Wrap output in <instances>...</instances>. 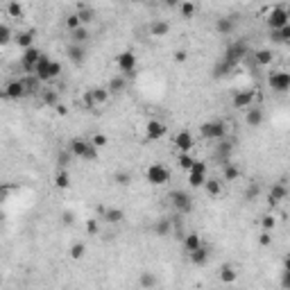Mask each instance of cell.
Returning a JSON list of instances; mask_svg holds the SVG:
<instances>
[{
	"instance_id": "9a60e30c",
	"label": "cell",
	"mask_w": 290,
	"mask_h": 290,
	"mask_svg": "<svg viewBox=\"0 0 290 290\" xmlns=\"http://www.w3.org/2000/svg\"><path fill=\"white\" fill-rule=\"evenodd\" d=\"M286 197H288V188H286V184L284 182L272 184V188H270V193H267V204H270V207H277V204H281Z\"/></svg>"
},
{
	"instance_id": "94428289",
	"label": "cell",
	"mask_w": 290,
	"mask_h": 290,
	"mask_svg": "<svg viewBox=\"0 0 290 290\" xmlns=\"http://www.w3.org/2000/svg\"><path fill=\"white\" fill-rule=\"evenodd\" d=\"M5 197H7V188H5V186H2V184H0V204L5 202Z\"/></svg>"
},
{
	"instance_id": "5bb4252c",
	"label": "cell",
	"mask_w": 290,
	"mask_h": 290,
	"mask_svg": "<svg viewBox=\"0 0 290 290\" xmlns=\"http://www.w3.org/2000/svg\"><path fill=\"white\" fill-rule=\"evenodd\" d=\"M254 98H256L254 91H236L234 98H231V105H234V109H243L245 111V109L254 105Z\"/></svg>"
},
{
	"instance_id": "5b68a950",
	"label": "cell",
	"mask_w": 290,
	"mask_h": 290,
	"mask_svg": "<svg viewBox=\"0 0 290 290\" xmlns=\"http://www.w3.org/2000/svg\"><path fill=\"white\" fill-rule=\"evenodd\" d=\"M168 200H170L172 209H175L179 215H188L190 211H193V197H190V193H186V190H172L170 195H168Z\"/></svg>"
},
{
	"instance_id": "f1b7e54d",
	"label": "cell",
	"mask_w": 290,
	"mask_h": 290,
	"mask_svg": "<svg viewBox=\"0 0 290 290\" xmlns=\"http://www.w3.org/2000/svg\"><path fill=\"white\" fill-rule=\"evenodd\" d=\"M270 39H272V43L286 46L290 41V23L284 25V27H279V30H270Z\"/></svg>"
},
{
	"instance_id": "277c9868",
	"label": "cell",
	"mask_w": 290,
	"mask_h": 290,
	"mask_svg": "<svg viewBox=\"0 0 290 290\" xmlns=\"http://www.w3.org/2000/svg\"><path fill=\"white\" fill-rule=\"evenodd\" d=\"M249 54V46H247V41H243V39H238V41H231L229 46H227V50H225V57L222 59L227 61V64H231L234 68H236L240 61L245 59Z\"/></svg>"
},
{
	"instance_id": "e0dca14e",
	"label": "cell",
	"mask_w": 290,
	"mask_h": 290,
	"mask_svg": "<svg viewBox=\"0 0 290 290\" xmlns=\"http://www.w3.org/2000/svg\"><path fill=\"white\" fill-rule=\"evenodd\" d=\"M50 61L53 59H48L46 54H41L39 61H36L32 75H36V79H41V82H53V77H50Z\"/></svg>"
},
{
	"instance_id": "be15d7a7",
	"label": "cell",
	"mask_w": 290,
	"mask_h": 290,
	"mask_svg": "<svg viewBox=\"0 0 290 290\" xmlns=\"http://www.w3.org/2000/svg\"><path fill=\"white\" fill-rule=\"evenodd\" d=\"M134 2H141V0H134Z\"/></svg>"
},
{
	"instance_id": "9f6ffc18",
	"label": "cell",
	"mask_w": 290,
	"mask_h": 290,
	"mask_svg": "<svg viewBox=\"0 0 290 290\" xmlns=\"http://www.w3.org/2000/svg\"><path fill=\"white\" fill-rule=\"evenodd\" d=\"M186 59H188V53H186V50H177V53H175V61H177V64H184Z\"/></svg>"
},
{
	"instance_id": "4dcf8cb0",
	"label": "cell",
	"mask_w": 290,
	"mask_h": 290,
	"mask_svg": "<svg viewBox=\"0 0 290 290\" xmlns=\"http://www.w3.org/2000/svg\"><path fill=\"white\" fill-rule=\"evenodd\" d=\"M238 177H240V168L236 163H231V161L222 163V182H236Z\"/></svg>"
},
{
	"instance_id": "bcb514c9",
	"label": "cell",
	"mask_w": 290,
	"mask_h": 290,
	"mask_svg": "<svg viewBox=\"0 0 290 290\" xmlns=\"http://www.w3.org/2000/svg\"><path fill=\"white\" fill-rule=\"evenodd\" d=\"M14 39V32H12V27L9 25H5V23H0V48L2 46H7V43Z\"/></svg>"
},
{
	"instance_id": "91938a15",
	"label": "cell",
	"mask_w": 290,
	"mask_h": 290,
	"mask_svg": "<svg viewBox=\"0 0 290 290\" xmlns=\"http://www.w3.org/2000/svg\"><path fill=\"white\" fill-rule=\"evenodd\" d=\"M54 109H57V113H59V116H66V113H68V109H66L64 105H61V102H59V105H57Z\"/></svg>"
},
{
	"instance_id": "4316f807",
	"label": "cell",
	"mask_w": 290,
	"mask_h": 290,
	"mask_svg": "<svg viewBox=\"0 0 290 290\" xmlns=\"http://www.w3.org/2000/svg\"><path fill=\"white\" fill-rule=\"evenodd\" d=\"M220 281H222V284H236V279H238V272H236V267L231 265V263H225V265L220 267Z\"/></svg>"
},
{
	"instance_id": "11a10c76",
	"label": "cell",
	"mask_w": 290,
	"mask_h": 290,
	"mask_svg": "<svg viewBox=\"0 0 290 290\" xmlns=\"http://www.w3.org/2000/svg\"><path fill=\"white\" fill-rule=\"evenodd\" d=\"M61 75V64L59 61H50V77H53V79H57V77Z\"/></svg>"
},
{
	"instance_id": "83f0119b",
	"label": "cell",
	"mask_w": 290,
	"mask_h": 290,
	"mask_svg": "<svg viewBox=\"0 0 290 290\" xmlns=\"http://www.w3.org/2000/svg\"><path fill=\"white\" fill-rule=\"evenodd\" d=\"M254 61L259 66H272L274 61V54L270 48H259V50H254Z\"/></svg>"
},
{
	"instance_id": "8fae6325",
	"label": "cell",
	"mask_w": 290,
	"mask_h": 290,
	"mask_svg": "<svg viewBox=\"0 0 290 290\" xmlns=\"http://www.w3.org/2000/svg\"><path fill=\"white\" fill-rule=\"evenodd\" d=\"M2 98H7V100H23V98H27V93H25V82L23 77L21 79H12V82L7 84L5 89H2Z\"/></svg>"
},
{
	"instance_id": "8d00e7d4",
	"label": "cell",
	"mask_w": 290,
	"mask_h": 290,
	"mask_svg": "<svg viewBox=\"0 0 290 290\" xmlns=\"http://www.w3.org/2000/svg\"><path fill=\"white\" fill-rule=\"evenodd\" d=\"M234 71H236L234 66L227 64L225 59H220L218 64H215V68H213V77H215V79H222V77H227L229 73H234Z\"/></svg>"
},
{
	"instance_id": "30bf717a",
	"label": "cell",
	"mask_w": 290,
	"mask_h": 290,
	"mask_svg": "<svg viewBox=\"0 0 290 290\" xmlns=\"http://www.w3.org/2000/svg\"><path fill=\"white\" fill-rule=\"evenodd\" d=\"M168 134V125L159 118H150L145 123V138L148 141H161Z\"/></svg>"
},
{
	"instance_id": "7dc6e473",
	"label": "cell",
	"mask_w": 290,
	"mask_h": 290,
	"mask_svg": "<svg viewBox=\"0 0 290 290\" xmlns=\"http://www.w3.org/2000/svg\"><path fill=\"white\" fill-rule=\"evenodd\" d=\"M113 182L118 184V186H130V184H132V175L127 170H118V172H113Z\"/></svg>"
},
{
	"instance_id": "ee69618b",
	"label": "cell",
	"mask_w": 290,
	"mask_h": 290,
	"mask_svg": "<svg viewBox=\"0 0 290 290\" xmlns=\"http://www.w3.org/2000/svg\"><path fill=\"white\" fill-rule=\"evenodd\" d=\"M193 157H190V152H179V157H177V166L182 168V170H186L188 172L190 170V166H193Z\"/></svg>"
},
{
	"instance_id": "f6af8a7d",
	"label": "cell",
	"mask_w": 290,
	"mask_h": 290,
	"mask_svg": "<svg viewBox=\"0 0 290 290\" xmlns=\"http://www.w3.org/2000/svg\"><path fill=\"white\" fill-rule=\"evenodd\" d=\"M7 14L12 18H23V5L18 2V0H9V5H7Z\"/></svg>"
},
{
	"instance_id": "8992f818",
	"label": "cell",
	"mask_w": 290,
	"mask_h": 290,
	"mask_svg": "<svg viewBox=\"0 0 290 290\" xmlns=\"http://www.w3.org/2000/svg\"><path fill=\"white\" fill-rule=\"evenodd\" d=\"M209 177V166L204 163V161H193V166H190L188 170V186L190 188H202L204 186V182H207Z\"/></svg>"
},
{
	"instance_id": "6da1fadb",
	"label": "cell",
	"mask_w": 290,
	"mask_h": 290,
	"mask_svg": "<svg viewBox=\"0 0 290 290\" xmlns=\"http://www.w3.org/2000/svg\"><path fill=\"white\" fill-rule=\"evenodd\" d=\"M66 150H68L75 159H82V161H95L98 159V148L91 145V141H86V138H79V136L71 138Z\"/></svg>"
},
{
	"instance_id": "f5cc1de1",
	"label": "cell",
	"mask_w": 290,
	"mask_h": 290,
	"mask_svg": "<svg viewBox=\"0 0 290 290\" xmlns=\"http://www.w3.org/2000/svg\"><path fill=\"white\" fill-rule=\"evenodd\" d=\"M86 231H89L91 236H98V234H100V225H98V220H95V218L86 220Z\"/></svg>"
},
{
	"instance_id": "3957f363",
	"label": "cell",
	"mask_w": 290,
	"mask_h": 290,
	"mask_svg": "<svg viewBox=\"0 0 290 290\" xmlns=\"http://www.w3.org/2000/svg\"><path fill=\"white\" fill-rule=\"evenodd\" d=\"M170 170H168L163 163H159V161H154V163H150L148 170H145V182L150 184V186H166L168 182H170Z\"/></svg>"
},
{
	"instance_id": "ab89813d",
	"label": "cell",
	"mask_w": 290,
	"mask_h": 290,
	"mask_svg": "<svg viewBox=\"0 0 290 290\" xmlns=\"http://www.w3.org/2000/svg\"><path fill=\"white\" fill-rule=\"evenodd\" d=\"M177 7H179V12H182V18H186V21H190V18L195 16V5L190 0H182Z\"/></svg>"
},
{
	"instance_id": "d6986e66",
	"label": "cell",
	"mask_w": 290,
	"mask_h": 290,
	"mask_svg": "<svg viewBox=\"0 0 290 290\" xmlns=\"http://www.w3.org/2000/svg\"><path fill=\"white\" fill-rule=\"evenodd\" d=\"M66 54H68V59L75 66H82L86 61V48L82 43H71V46L66 48Z\"/></svg>"
},
{
	"instance_id": "ac0fdd59",
	"label": "cell",
	"mask_w": 290,
	"mask_h": 290,
	"mask_svg": "<svg viewBox=\"0 0 290 290\" xmlns=\"http://www.w3.org/2000/svg\"><path fill=\"white\" fill-rule=\"evenodd\" d=\"M231 152H234V143L222 138V141H218V148H215L213 157H215V161H218L220 166H222V163L231 161Z\"/></svg>"
},
{
	"instance_id": "db71d44e",
	"label": "cell",
	"mask_w": 290,
	"mask_h": 290,
	"mask_svg": "<svg viewBox=\"0 0 290 290\" xmlns=\"http://www.w3.org/2000/svg\"><path fill=\"white\" fill-rule=\"evenodd\" d=\"M259 243H261V247H270V245H272V231H263L259 238Z\"/></svg>"
},
{
	"instance_id": "f546056e",
	"label": "cell",
	"mask_w": 290,
	"mask_h": 290,
	"mask_svg": "<svg viewBox=\"0 0 290 290\" xmlns=\"http://www.w3.org/2000/svg\"><path fill=\"white\" fill-rule=\"evenodd\" d=\"M23 82H25V93L27 95H36V93H41V79H36V75H32V73H27V77H23Z\"/></svg>"
},
{
	"instance_id": "603a6c76",
	"label": "cell",
	"mask_w": 290,
	"mask_h": 290,
	"mask_svg": "<svg viewBox=\"0 0 290 290\" xmlns=\"http://www.w3.org/2000/svg\"><path fill=\"white\" fill-rule=\"evenodd\" d=\"M102 218L107 225H120L125 220V211L118 207H109V209H102Z\"/></svg>"
},
{
	"instance_id": "7c38bea8",
	"label": "cell",
	"mask_w": 290,
	"mask_h": 290,
	"mask_svg": "<svg viewBox=\"0 0 290 290\" xmlns=\"http://www.w3.org/2000/svg\"><path fill=\"white\" fill-rule=\"evenodd\" d=\"M41 50L36 46H30V48H25L23 54H21V68H23L25 73H34V66L36 61H39V57H41Z\"/></svg>"
},
{
	"instance_id": "7bdbcfd3",
	"label": "cell",
	"mask_w": 290,
	"mask_h": 290,
	"mask_svg": "<svg viewBox=\"0 0 290 290\" xmlns=\"http://www.w3.org/2000/svg\"><path fill=\"white\" fill-rule=\"evenodd\" d=\"M73 157L68 150H61L59 154H57V168H71V163H73Z\"/></svg>"
},
{
	"instance_id": "74e56055",
	"label": "cell",
	"mask_w": 290,
	"mask_h": 290,
	"mask_svg": "<svg viewBox=\"0 0 290 290\" xmlns=\"http://www.w3.org/2000/svg\"><path fill=\"white\" fill-rule=\"evenodd\" d=\"M91 93H93V98H95V105H107L109 98H111L107 86H95V89H91Z\"/></svg>"
},
{
	"instance_id": "7a4b0ae2",
	"label": "cell",
	"mask_w": 290,
	"mask_h": 290,
	"mask_svg": "<svg viewBox=\"0 0 290 290\" xmlns=\"http://www.w3.org/2000/svg\"><path fill=\"white\" fill-rule=\"evenodd\" d=\"M200 136L204 141H222L227 136V123L225 120H207L204 125H200Z\"/></svg>"
},
{
	"instance_id": "e7e4bbea",
	"label": "cell",
	"mask_w": 290,
	"mask_h": 290,
	"mask_svg": "<svg viewBox=\"0 0 290 290\" xmlns=\"http://www.w3.org/2000/svg\"><path fill=\"white\" fill-rule=\"evenodd\" d=\"M0 220H2V215H0Z\"/></svg>"
},
{
	"instance_id": "4fadbf2b",
	"label": "cell",
	"mask_w": 290,
	"mask_h": 290,
	"mask_svg": "<svg viewBox=\"0 0 290 290\" xmlns=\"http://www.w3.org/2000/svg\"><path fill=\"white\" fill-rule=\"evenodd\" d=\"M175 148H177V152H190V150L195 148V138H193V134H190L188 130H182L175 134Z\"/></svg>"
},
{
	"instance_id": "836d02e7",
	"label": "cell",
	"mask_w": 290,
	"mask_h": 290,
	"mask_svg": "<svg viewBox=\"0 0 290 290\" xmlns=\"http://www.w3.org/2000/svg\"><path fill=\"white\" fill-rule=\"evenodd\" d=\"M91 39V32L86 25H79V27H75V30H71V43H86Z\"/></svg>"
},
{
	"instance_id": "b9f144b4",
	"label": "cell",
	"mask_w": 290,
	"mask_h": 290,
	"mask_svg": "<svg viewBox=\"0 0 290 290\" xmlns=\"http://www.w3.org/2000/svg\"><path fill=\"white\" fill-rule=\"evenodd\" d=\"M68 254H71L73 261L84 259V254H86V245H84V243H73L71 249H68Z\"/></svg>"
},
{
	"instance_id": "6f0895ef",
	"label": "cell",
	"mask_w": 290,
	"mask_h": 290,
	"mask_svg": "<svg viewBox=\"0 0 290 290\" xmlns=\"http://www.w3.org/2000/svg\"><path fill=\"white\" fill-rule=\"evenodd\" d=\"M256 195H259V186L254 184V186H249L247 188V200H252V197H256Z\"/></svg>"
},
{
	"instance_id": "d4e9b609",
	"label": "cell",
	"mask_w": 290,
	"mask_h": 290,
	"mask_svg": "<svg viewBox=\"0 0 290 290\" xmlns=\"http://www.w3.org/2000/svg\"><path fill=\"white\" fill-rule=\"evenodd\" d=\"M152 231H154V236H159V238L170 236L172 234V218H159L157 222H154Z\"/></svg>"
},
{
	"instance_id": "ba28073f",
	"label": "cell",
	"mask_w": 290,
	"mask_h": 290,
	"mask_svg": "<svg viewBox=\"0 0 290 290\" xmlns=\"http://www.w3.org/2000/svg\"><path fill=\"white\" fill-rule=\"evenodd\" d=\"M116 66H118V71L123 73L125 77H136V54L132 53V50H125L116 57Z\"/></svg>"
},
{
	"instance_id": "e575fe53",
	"label": "cell",
	"mask_w": 290,
	"mask_h": 290,
	"mask_svg": "<svg viewBox=\"0 0 290 290\" xmlns=\"http://www.w3.org/2000/svg\"><path fill=\"white\" fill-rule=\"evenodd\" d=\"M202 188L207 190L209 197H220V195H222V182H220V179H209L207 177V182H204Z\"/></svg>"
},
{
	"instance_id": "d590c367",
	"label": "cell",
	"mask_w": 290,
	"mask_h": 290,
	"mask_svg": "<svg viewBox=\"0 0 290 290\" xmlns=\"http://www.w3.org/2000/svg\"><path fill=\"white\" fill-rule=\"evenodd\" d=\"M41 100H43V105H48V107H57L59 105V93L54 89H43L41 91Z\"/></svg>"
},
{
	"instance_id": "ffe728a7",
	"label": "cell",
	"mask_w": 290,
	"mask_h": 290,
	"mask_svg": "<svg viewBox=\"0 0 290 290\" xmlns=\"http://www.w3.org/2000/svg\"><path fill=\"white\" fill-rule=\"evenodd\" d=\"M245 123H247V127H261L263 125V120H265V113H263V109L261 107H252L249 109H245Z\"/></svg>"
},
{
	"instance_id": "816d5d0a",
	"label": "cell",
	"mask_w": 290,
	"mask_h": 290,
	"mask_svg": "<svg viewBox=\"0 0 290 290\" xmlns=\"http://www.w3.org/2000/svg\"><path fill=\"white\" fill-rule=\"evenodd\" d=\"M82 102H84V107H86V109H93V107H98V105H95V98H93V93H91V89H89V91H84V95H82Z\"/></svg>"
},
{
	"instance_id": "7402d4cb",
	"label": "cell",
	"mask_w": 290,
	"mask_h": 290,
	"mask_svg": "<svg viewBox=\"0 0 290 290\" xmlns=\"http://www.w3.org/2000/svg\"><path fill=\"white\" fill-rule=\"evenodd\" d=\"M34 30H18V32H14V39L12 41L16 43L18 48H30V46H34Z\"/></svg>"
},
{
	"instance_id": "484cf974",
	"label": "cell",
	"mask_w": 290,
	"mask_h": 290,
	"mask_svg": "<svg viewBox=\"0 0 290 290\" xmlns=\"http://www.w3.org/2000/svg\"><path fill=\"white\" fill-rule=\"evenodd\" d=\"M107 89H109V93H111V95H120L125 89H127V77H125V75L111 77L109 84H107Z\"/></svg>"
},
{
	"instance_id": "681fc988",
	"label": "cell",
	"mask_w": 290,
	"mask_h": 290,
	"mask_svg": "<svg viewBox=\"0 0 290 290\" xmlns=\"http://www.w3.org/2000/svg\"><path fill=\"white\" fill-rule=\"evenodd\" d=\"M79 25H82V21H79L77 12H75V14H68V16H66V27H68V32L75 30V27H79Z\"/></svg>"
},
{
	"instance_id": "2e32d148",
	"label": "cell",
	"mask_w": 290,
	"mask_h": 290,
	"mask_svg": "<svg viewBox=\"0 0 290 290\" xmlns=\"http://www.w3.org/2000/svg\"><path fill=\"white\" fill-rule=\"evenodd\" d=\"M236 23H238V16H220L215 21V32L222 36H229L236 30Z\"/></svg>"
},
{
	"instance_id": "d6a6232c",
	"label": "cell",
	"mask_w": 290,
	"mask_h": 290,
	"mask_svg": "<svg viewBox=\"0 0 290 290\" xmlns=\"http://www.w3.org/2000/svg\"><path fill=\"white\" fill-rule=\"evenodd\" d=\"M202 245V238H200V234H186V236L182 238V247H184V252L186 254H190L193 249H197Z\"/></svg>"
},
{
	"instance_id": "1f68e13d",
	"label": "cell",
	"mask_w": 290,
	"mask_h": 290,
	"mask_svg": "<svg viewBox=\"0 0 290 290\" xmlns=\"http://www.w3.org/2000/svg\"><path fill=\"white\" fill-rule=\"evenodd\" d=\"M168 32H170V23L168 21H154V23H150V36H154V39H161Z\"/></svg>"
},
{
	"instance_id": "52a82bcc",
	"label": "cell",
	"mask_w": 290,
	"mask_h": 290,
	"mask_svg": "<svg viewBox=\"0 0 290 290\" xmlns=\"http://www.w3.org/2000/svg\"><path fill=\"white\" fill-rule=\"evenodd\" d=\"M265 23H267V27H270V30H279V27L288 25V23H290V14H288V9H286L284 5L272 7V9L267 12Z\"/></svg>"
},
{
	"instance_id": "6125c7cd",
	"label": "cell",
	"mask_w": 290,
	"mask_h": 290,
	"mask_svg": "<svg viewBox=\"0 0 290 290\" xmlns=\"http://www.w3.org/2000/svg\"><path fill=\"white\" fill-rule=\"evenodd\" d=\"M163 5H166V7H177L179 0H163Z\"/></svg>"
},
{
	"instance_id": "9c48e42d",
	"label": "cell",
	"mask_w": 290,
	"mask_h": 290,
	"mask_svg": "<svg viewBox=\"0 0 290 290\" xmlns=\"http://www.w3.org/2000/svg\"><path fill=\"white\" fill-rule=\"evenodd\" d=\"M267 84H270V89L277 91V93H288L290 89V75L286 71H272L267 75Z\"/></svg>"
},
{
	"instance_id": "f35d334b",
	"label": "cell",
	"mask_w": 290,
	"mask_h": 290,
	"mask_svg": "<svg viewBox=\"0 0 290 290\" xmlns=\"http://www.w3.org/2000/svg\"><path fill=\"white\" fill-rule=\"evenodd\" d=\"M138 286H143V288H157V286H159V279H157L154 272H141Z\"/></svg>"
},
{
	"instance_id": "60d3db41",
	"label": "cell",
	"mask_w": 290,
	"mask_h": 290,
	"mask_svg": "<svg viewBox=\"0 0 290 290\" xmlns=\"http://www.w3.org/2000/svg\"><path fill=\"white\" fill-rule=\"evenodd\" d=\"M77 16H79V21H82V25H89L95 21V9L93 7H82L79 12H77Z\"/></svg>"
},
{
	"instance_id": "c3c4849f",
	"label": "cell",
	"mask_w": 290,
	"mask_h": 290,
	"mask_svg": "<svg viewBox=\"0 0 290 290\" xmlns=\"http://www.w3.org/2000/svg\"><path fill=\"white\" fill-rule=\"evenodd\" d=\"M91 145H95V148H107L109 145V136H105V134H93L91 136Z\"/></svg>"
},
{
	"instance_id": "cb8c5ba5",
	"label": "cell",
	"mask_w": 290,
	"mask_h": 290,
	"mask_svg": "<svg viewBox=\"0 0 290 290\" xmlns=\"http://www.w3.org/2000/svg\"><path fill=\"white\" fill-rule=\"evenodd\" d=\"M73 184V177L71 172H68V168H57V172H54V186L59 190H68Z\"/></svg>"
},
{
	"instance_id": "f907efd6",
	"label": "cell",
	"mask_w": 290,
	"mask_h": 290,
	"mask_svg": "<svg viewBox=\"0 0 290 290\" xmlns=\"http://www.w3.org/2000/svg\"><path fill=\"white\" fill-rule=\"evenodd\" d=\"M261 227H263V231H272L274 227H277L274 215H263V218H261Z\"/></svg>"
},
{
	"instance_id": "44dd1931",
	"label": "cell",
	"mask_w": 290,
	"mask_h": 290,
	"mask_svg": "<svg viewBox=\"0 0 290 290\" xmlns=\"http://www.w3.org/2000/svg\"><path fill=\"white\" fill-rule=\"evenodd\" d=\"M188 259H190V263H193L195 267H204L209 263V259H211V254H209V247L200 245L197 249H193V252H190Z\"/></svg>"
},
{
	"instance_id": "680465c9",
	"label": "cell",
	"mask_w": 290,
	"mask_h": 290,
	"mask_svg": "<svg viewBox=\"0 0 290 290\" xmlns=\"http://www.w3.org/2000/svg\"><path fill=\"white\" fill-rule=\"evenodd\" d=\"M61 218H64V225H73V222H75V218H73L71 211H66V213L61 215Z\"/></svg>"
}]
</instances>
